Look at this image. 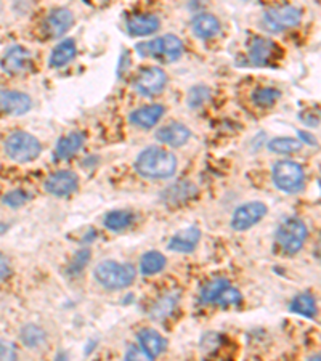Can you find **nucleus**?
<instances>
[{"instance_id":"7","label":"nucleus","mask_w":321,"mask_h":361,"mask_svg":"<svg viewBox=\"0 0 321 361\" xmlns=\"http://www.w3.org/2000/svg\"><path fill=\"white\" fill-rule=\"evenodd\" d=\"M302 20V10L293 5H281L265 11L264 25L272 32H281L286 29L294 27Z\"/></svg>"},{"instance_id":"11","label":"nucleus","mask_w":321,"mask_h":361,"mask_svg":"<svg viewBox=\"0 0 321 361\" xmlns=\"http://www.w3.org/2000/svg\"><path fill=\"white\" fill-rule=\"evenodd\" d=\"M44 186L45 190L54 196H58V197L69 196L78 190L79 177L78 173L73 171H60V172L52 173V176L47 178Z\"/></svg>"},{"instance_id":"20","label":"nucleus","mask_w":321,"mask_h":361,"mask_svg":"<svg viewBox=\"0 0 321 361\" xmlns=\"http://www.w3.org/2000/svg\"><path fill=\"white\" fill-rule=\"evenodd\" d=\"M193 32L200 39H212L220 31V21L211 13H200L191 21Z\"/></svg>"},{"instance_id":"18","label":"nucleus","mask_w":321,"mask_h":361,"mask_svg":"<svg viewBox=\"0 0 321 361\" xmlns=\"http://www.w3.org/2000/svg\"><path fill=\"white\" fill-rule=\"evenodd\" d=\"M29 61H31V54H29V50L21 45H13L5 51V55L2 58V68L4 71H7L10 74H18L28 66Z\"/></svg>"},{"instance_id":"5","label":"nucleus","mask_w":321,"mask_h":361,"mask_svg":"<svg viewBox=\"0 0 321 361\" xmlns=\"http://www.w3.org/2000/svg\"><path fill=\"white\" fill-rule=\"evenodd\" d=\"M308 236L307 225L301 219L291 217L286 219L284 222L278 226L275 240L278 246L283 249L286 254H296L302 249Z\"/></svg>"},{"instance_id":"36","label":"nucleus","mask_w":321,"mask_h":361,"mask_svg":"<svg viewBox=\"0 0 321 361\" xmlns=\"http://www.w3.org/2000/svg\"><path fill=\"white\" fill-rule=\"evenodd\" d=\"M155 358L143 350L140 345H131L127 348L124 361H153Z\"/></svg>"},{"instance_id":"31","label":"nucleus","mask_w":321,"mask_h":361,"mask_svg":"<svg viewBox=\"0 0 321 361\" xmlns=\"http://www.w3.org/2000/svg\"><path fill=\"white\" fill-rule=\"evenodd\" d=\"M21 341L26 347H39L45 341V333L36 324H28L21 331Z\"/></svg>"},{"instance_id":"40","label":"nucleus","mask_w":321,"mask_h":361,"mask_svg":"<svg viewBox=\"0 0 321 361\" xmlns=\"http://www.w3.org/2000/svg\"><path fill=\"white\" fill-rule=\"evenodd\" d=\"M8 230V225L7 224H0V235H4L5 231Z\"/></svg>"},{"instance_id":"10","label":"nucleus","mask_w":321,"mask_h":361,"mask_svg":"<svg viewBox=\"0 0 321 361\" xmlns=\"http://www.w3.org/2000/svg\"><path fill=\"white\" fill-rule=\"evenodd\" d=\"M74 23V16L71 13V10L68 8H54L47 15V18L44 21V32L47 37L50 39H58L61 37L63 34H66L69 31V27L73 26Z\"/></svg>"},{"instance_id":"32","label":"nucleus","mask_w":321,"mask_h":361,"mask_svg":"<svg viewBox=\"0 0 321 361\" xmlns=\"http://www.w3.org/2000/svg\"><path fill=\"white\" fill-rule=\"evenodd\" d=\"M243 297H241V293H239L238 289H235L231 286L225 288L224 290H222L220 295L217 297V300H215V305H220L222 308H229V307H235V305H239L241 304Z\"/></svg>"},{"instance_id":"17","label":"nucleus","mask_w":321,"mask_h":361,"mask_svg":"<svg viewBox=\"0 0 321 361\" xmlns=\"http://www.w3.org/2000/svg\"><path fill=\"white\" fill-rule=\"evenodd\" d=\"M138 345L147 352L150 357H159L167 348V341L164 336H161L159 331L153 328H145L138 333Z\"/></svg>"},{"instance_id":"8","label":"nucleus","mask_w":321,"mask_h":361,"mask_svg":"<svg viewBox=\"0 0 321 361\" xmlns=\"http://www.w3.org/2000/svg\"><path fill=\"white\" fill-rule=\"evenodd\" d=\"M267 215V206L260 201H253L239 206L231 219V228L236 231H246L253 228Z\"/></svg>"},{"instance_id":"30","label":"nucleus","mask_w":321,"mask_h":361,"mask_svg":"<svg viewBox=\"0 0 321 361\" xmlns=\"http://www.w3.org/2000/svg\"><path fill=\"white\" fill-rule=\"evenodd\" d=\"M281 97L279 90L273 89V87H260V89L254 90L253 93V102L257 106H273L277 103L278 98Z\"/></svg>"},{"instance_id":"29","label":"nucleus","mask_w":321,"mask_h":361,"mask_svg":"<svg viewBox=\"0 0 321 361\" xmlns=\"http://www.w3.org/2000/svg\"><path fill=\"white\" fill-rule=\"evenodd\" d=\"M301 148H302V143L299 140L289 138V137L273 138L272 142L268 143V149L278 154H293V153H297Z\"/></svg>"},{"instance_id":"33","label":"nucleus","mask_w":321,"mask_h":361,"mask_svg":"<svg viewBox=\"0 0 321 361\" xmlns=\"http://www.w3.org/2000/svg\"><path fill=\"white\" fill-rule=\"evenodd\" d=\"M29 197H31V196H29V193H26V191L15 190V191H10L8 195H5L2 197V202L7 204L8 207L16 209V207L23 206V204H25V202H28Z\"/></svg>"},{"instance_id":"37","label":"nucleus","mask_w":321,"mask_h":361,"mask_svg":"<svg viewBox=\"0 0 321 361\" xmlns=\"http://www.w3.org/2000/svg\"><path fill=\"white\" fill-rule=\"evenodd\" d=\"M18 355H16V348L13 343L0 341V361H16Z\"/></svg>"},{"instance_id":"1","label":"nucleus","mask_w":321,"mask_h":361,"mask_svg":"<svg viewBox=\"0 0 321 361\" xmlns=\"http://www.w3.org/2000/svg\"><path fill=\"white\" fill-rule=\"evenodd\" d=\"M135 169L145 178H169L177 171V158L164 148L150 147L138 154Z\"/></svg>"},{"instance_id":"35","label":"nucleus","mask_w":321,"mask_h":361,"mask_svg":"<svg viewBox=\"0 0 321 361\" xmlns=\"http://www.w3.org/2000/svg\"><path fill=\"white\" fill-rule=\"evenodd\" d=\"M89 259H90V250L89 249L79 250V252L75 254V257L73 259L71 265H69V273H73V275H75V273H79L87 265V262H89Z\"/></svg>"},{"instance_id":"9","label":"nucleus","mask_w":321,"mask_h":361,"mask_svg":"<svg viewBox=\"0 0 321 361\" xmlns=\"http://www.w3.org/2000/svg\"><path fill=\"white\" fill-rule=\"evenodd\" d=\"M167 80V74L162 68H147L135 79V89L145 97H155L164 90Z\"/></svg>"},{"instance_id":"34","label":"nucleus","mask_w":321,"mask_h":361,"mask_svg":"<svg viewBox=\"0 0 321 361\" xmlns=\"http://www.w3.org/2000/svg\"><path fill=\"white\" fill-rule=\"evenodd\" d=\"M207 98H209L207 87H195V89H191L188 93V103L191 108L201 106L204 100H207Z\"/></svg>"},{"instance_id":"12","label":"nucleus","mask_w":321,"mask_h":361,"mask_svg":"<svg viewBox=\"0 0 321 361\" xmlns=\"http://www.w3.org/2000/svg\"><path fill=\"white\" fill-rule=\"evenodd\" d=\"M32 108L29 95L16 90H0V109L7 114L21 116Z\"/></svg>"},{"instance_id":"38","label":"nucleus","mask_w":321,"mask_h":361,"mask_svg":"<svg viewBox=\"0 0 321 361\" xmlns=\"http://www.w3.org/2000/svg\"><path fill=\"white\" fill-rule=\"evenodd\" d=\"M11 273V267H10V260L7 259V255H4L0 252V279H5Z\"/></svg>"},{"instance_id":"41","label":"nucleus","mask_w":321,"mask_h":361,"mask_svg":"<svg viewBox=\"0 0 321 361\" xmlns=\"http://www.w3.org/2000/svg\"><path fill=\"white\" fill-rule=\"evenodd\" d=\"M310 361H320V355H318V353L315 355V357H312V358H310Z\"/></svg>"},{"instance_id":"14","label":"nucleus","mask_w":321,"mask_h":361,"mask_svg":"<svg viewBox=\"0 0 321 361\" xmlns=\"http://www.w3.org/2000/svg\"><path fill=\"white\" fill-rule=\"evenodd\" d=\"M127 31L133 37H143L156 32L161 26V21L156 15H133L127 20Z\"/></svg>"},{"instance_id":"25","label":"nucleus","mask_w":321,"mask_h":361,"mask_svg":"<svg viewBox=\"0 0 321 361\" xmlns=\"http://www.w3.org/2000/svg\"><path fill=\"white\" fill-rule=\"evenodd\" d=\"M289 310L305 318H313L317 315V302L310 294H299L291 302Z\"/></svg>"},{"instance_id":"19","label":"nucleus","mask_w":321,"mask_h":361,"mask_svg":"<svg viewBox=\"0 0 321 361\" xmlns=\"http://www.w3.org/2000/svg\"><path fill=\"white\" fill-rule=\"evenodd\" d=\"M162 114H164V106L162 104H150V106L135 109L131 114V122L133 126L140 127V129H151V127H155L161 121Z\"/></svg>"},{"instance_id":"26","label":"nucleus","mask_w":321,"mask_h":361,"mask_svg":"<svg viewBox=\"0 0 321 361\" xmlns=\"http://www.w3.org/2000/svg\"><path fill=\"white\" fill-rule=\"evenodd\" d=\"M133 219H135L133 214L131 211H126V209H122V211H113L107 214V217H104V226L111 231H121L126 230L128 225H132Z\"/></svg>"},{"instance_id":"39","label":"nucleus","mask_w":321,"mask_h":361,"mask_svg":"<svg viewBox=\"0 0 321 361\" xmlns=\"http://www.w3.org/2000/svg\"><path fill=\"white\" fill-rule=\"evenodd\" d=\"M299 137H301V140H302V143L310 145V147H317V138H315L313 135H310V133L301 130V132H299Z\"/></svg>"},{"instance_id":"28","label":"nucleus","mask_w":321,"mask_h":361,"mask_svg":"<svg viewBox=\"0 0 321 361\" xmlns=\"http://www.w3.org/2000/svg\"><path fill=\"white\" fill-rule=\"evenodd\" d=\"M230 286V281L225 278H217L209 281L206 286L201 290V302L202 304H215L217 297L220 295L222 290Z\"/></svg>"},{"instance_id":"23","label":"nucleus","mask_w":321,"mask_h":361,"mask_svg":"<svg viewBox=\"0 0 321 361\" xmlns=\"http://www.w3.org/2000/svg\"><path fill=\"white\" fill-rule=\"evenodd\" d=\"M196 195V188L188 182H180L177 185L169 186V188L162 193V200L167 202L169 206H175V204H182L188 201L191 196Z\"/></svg>"},{"instance_id":"6","label":"nucleus","mask_w":321,"mask_h":361,"mask_svg":"<svg viewBox=\"0 0 321 361\" xmlns=\"http://www.w3.org/2000/svg\"><path fill=\"white\" fill-rule=\"evenodd\" d=\"M273 183L278 190L284 191V193H297L302 190L303 180V169L301 164L294 161H279L273 166Z\"/></svg>"},{"instance_id":"16","label":"nucleus","mask_w":321,"mask_h":361,"mask_svg":"<svg viewBox=\"0 0 321 361\" xmlns=\"http://www.w3.org/2000/svg\"><path fill=\"white\" fill-rule=\"evenodd\" d=\"M201 240V230L196 228V226H191V228H186L178 231L177 235H174L169 241V249L174 250V252L180 254H188L196 249L198 243Z\"/></svg>"},{"instance_id":"24","label":"nucleus","mask_w":321,"mask_h":361,"mask_svg":"<svg viewBox=\"0 0 321 361\" xmlns=\"http://www.w3.org/2000/svg\"><path fill=\"white\" fill-rule=\"evenodd\" d=\"M164 267L166 257L161 252H157V250H150L140 260V271L143 275H156V273L164 270Z\"/></svg>"},{"instance_id":"15","label":"nucleus","mask_w":321,"mask_h":361,"mask_svg":"<svg viewBox=\"0 0 321 361\" xmlns=\"http://www.w3.org/2000/svg\"><path fill=\"white\" fill-rule=\"evenodd\" d=\"M190 135L191 132L188 127L180 124V122H174V124H169L156 132V138L159 140L161 143H166L169 147L174 148L183 147V145L190 140Z\"/></svg>"},{"instance_id":"22","label":"nucleus","mask_w":321,"mask_h":361,"mask_svg":"<svg viewBox=\"0 0 321 361\" xmlns=\"http://www.w3.org/2000/svg\"><path fill=\"white\" fill-rule=\"evenodd\" d=\"M75 42L73 39H64L58 44L54 50H52L50 55V66L52 68H63L64 65H68L69 61L75 56Z\"/></svg>"},{"instance_id":"3","label":"nucleus","mask_w":321,"mask_h":361,"mask_svg":"<svg viewBox=\"0 0 321 361\" xmlns=\"http://www.w3.org/2000/svg\"><path fill=\"white\" fill-rule=\"evenodd\" d=\"M135 49L140 56H151L164 63L177 61L183 54L182 40L174 34H166V36L150 40V42H140Z\"/></svg>"},{"instance_id":"4","label":"nucleus","mask_w":321,"mask_h":361,"mask_svg":"<svg viewBox=\"0 0 321 361\" xmlns=\"http://www.w3.org/2000/svg\"><path fill=\"white\" fill-rule=\"evenodd\" d=\"M42 147L39 140L28 132H15L5 140V153L15 162H31L39 158Z\"/></svg>"},{"instance_id":"2","label":"nucleus","mask_w":321,"mask_h":361,"mask_svg":"<svg viewBox=\"0 0 321 361\" xmlns=\"http://www.w3.org/2000/svg\"><path fill=\"white\" fill-rule=\"evenodd\" d=\"M93 276L104 289L119 290L131 286L135 279V269L131 264H119L114 260H104L97 265Z\"/></svg>"},{"instance_id":"13","label":"nucleus","mask_w":321,"mask_h":361,"mask_svg":"<svg viewBox=\"0 0 321 361\" xmlns=\"http://www.w3.org/2000/svg\"><path fill=\"white\" fill-rule=\"evenodd\" d=\"M278 45L272 42L270 39H254L253 44L249 45V61L254 66H268L277 58Z\"/></svg>"},{"instance_id":"21","label":"nucleus","mask_w":321,"mask_h":361,"mask_svg":"<svg viewBox=\"0 0 321 361\" xmlns=\"http://www.w3.org/2000/svg\"><path fill=\"white\" fill-rule=\"evenodd\" d=\"M84 135L80 132H71L69 135L60 138L55 148V161L69 159L83 148Z\"/></svg>"},{"instance_id":"27","label":"nucleus","mask_w":321,"mask_h":361,"mask_svg":"<svg viewBox=\"0 0 321 361\" xmlns=\"http://www.w3.org/2000/svg\"><path fill=\"white\" fill-rule=\"evenodd\" d=\"M177 304H178V293H167L156 302L153 310H151V317L155 319L166 318L171 315L174 308L177 307Z\"/></svg>"}]
</instances>
